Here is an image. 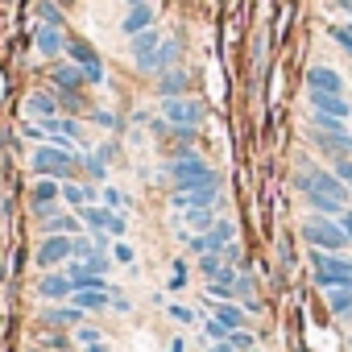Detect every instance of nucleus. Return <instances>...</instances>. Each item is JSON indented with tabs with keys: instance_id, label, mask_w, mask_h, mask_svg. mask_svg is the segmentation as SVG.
Returning a JSON list of instances; mask_svg holds the SVG:
<instances>
[{
	"instance_id": "nucleus-1",
	"label": "nucleus",
	"mask_w": 352,
	"mask_h": 352,
	"mask_svg": "<svg viewBox=\"0 0 352 352\" xmlns=\"http://www.w3.org/2000/svg\"><path fill=\"white\" fill-rule=\"evenodd\" d=\"M166 179H170V191H191V187L220 183V174L208 166V157H204V153L183 149V153H174V157L166 162Z\"/></svg>"
},
{
	"instance_id": "nucleus-2",
	"label": "nucleus",
	"mask_w": 352,
	"mask_h": 352,
	"mask_svg": "<svg viewBox=\"0 0 352 352\" xmlns=\"http://www.w3.org/2000/svg\"><path fill=\"white\" fill-rule=\"evenodd\" d=\"M79 157L83 153H67V149H54L50 141H42L34 153H30V170L38 174V179H79Z\"/></svg>"
},
{
	"instance_id": "nucleus-3",
	"label": "nucleus",
	"mask_w": 352,
	"mask_h": 352,
	"mask_svg": "<svg viewBox=\"0 0 352 352\" xmlns=\"http://www.w3.org/2000/svg\"><path fill=\"white\" fill-rule=\"evenodd\" d=\"M298 236H302L311 249H323V253H344V249L352 245L348 232L340 228V220H331V216H311V220H302Z\"/></svg>"
},
{
	"instance_id": "nucleus-4",
	"label": "nucleus",
	"mask_w": 352,
	"mask_h": 352,
	"mask_svg": "<svg viewBox=\"0 0 352 352\" xmlns=\"http://www.w3.org/2000/svg\"><path fill=\"white\" fill-rule=\"evenodd\" d=\"M67 58L83 71V83L87 87H104V58H100V50L91 46V42H83V38H67Z\"/></svg>"
},
{
	"instance_id": "nucleus-5",
	"label": "nucleus",
	"mask_w": 352,
	"mask_h": 352,
	"mask_svg": "<svg viewBox=\"0 0 352 352\" xmlns=\"http://www.w3.org/2000/svg\"><path fill=\"white\" fill-rule=\"evenodd\" d=\"M162 120H166L170 129H199V124H204V104L191 100V96L162 100Z\"/></svg>"
},
{
	"instance_id": "nucleus-6",
	"label": "nucleus",
	"mask_w": 352,
	"mask_h": 352,
	"mask_svg": "<svg viewBox=\"0 0 352 352\" xmlns=\"http://www.w3.org/2000/svg\"><path fill=\"white\" fill-rule=\"evenodd\" d=\"M216 199H220V183L191 187V191H170V208L174 212H204V208H216Z\"/></svg>"
},
{
	"instance_id": "nucleus-7",
	"label": "nucleus",
	"mask_w": 352,
	"mask_h": 352,
	"mask_svg": "<svg viewBox=\"0 0 352 352\" xmlns=\"http://www.w3.org/2000/svg\"><path fill=\"white\" fill-rule=\"evenodd\" d=\"M157 46H162L157 25H153V30H141V34L129 38V54H133V63H137L141 75H153V54H157Z\"/></svg>"
},
{
	"instance_id": "nucleus-8",
	"label": "nucleus",
	"mask_w": 352,
	"mask_h": 352,
	"mask_svg": "<svg viewBox=\"0 0 352 352\" xmlns=\"http://www.w3.org/2000/svg\"><path fill=\"white\" fill-rule=\"evenodd\" d=\"M34 261H38L42 270H63V265L71 261V236H58V232H54V236H42Z\"/></svg>"
},
{
	"instance_id": "nucleus-9",
	"label": "nucleus",
	"mask_w": 352,
	"mask_h": 352,
	"mask_svg": "<svg viewBox=\"0 0 352 352\" xmlns=\"http://www.w3.org/2000/svg\"><path fill=\"white\" fill-rule=\"evenodd\" d=\"M30 208H34L38 216L58 212V208H63V183H58V179H38V183L30 187Z\"/></svg>"
},
{
	"instance_id": "nucleus-10",
	"label": "nucleus",
	"mask_w": 352,
	"mask_h": 352,
	"mask_svg": "<svg viewBox=\"0 0 352 352\" xmlns=\"http://www.w3.org/2000/svg\"><path fill=\"white\" fill-rule=\"evenodd\" d=\"M42 323L54 331H75L79 323H87V315L71 302H50V307H42Z\"/></svg>"
},
{
	"instance_id": "nucleus-11",
	"label": "nucleus",
	"mask_w": 352,
	"mask_h": 352,
	"mask_svg": "<svg viewBox=\"0 0 352 352\" xmlns=\"http://www.w3.org/2000/svg\"><path fill=\"white\" fill-rule=\"evenodd\" d=\"M34 46H38L42 58L58 63V58L67 54V34H63V25H38V30H34Z\"/></svg>"
},
{
	"instance_id": "nucleus-12",
	"label": "nucleus",
	"mask_w": 352,
	"mask_h": 352,
	"mask_svg": "<svg viewBox=\"0 0 352 352\" xmlns=\"http://www.w3.org/2000/svg\"><path fill=\"white\" fill-rule=\"evenodd\" d=\"M38 220H42V232H46V236H54V232H58V236H79V232H87V228H83V220H79V212L71 216V212H63V208H58V212L38 216Z\"/></svg>"
},
{
	"instance_id": "nucleus-13",
	"label": "nucleus",
	"mask_w": 352,
	"mask_h": 352,
	"mask_svg": "<svg viewBox=\"0 0 352 352\" xmlns=\"http://www.w3.org/2000/svg\"><path fill=\"white\" fill-rule=\"evenodd\" d=\"M157 100H174V96H187L191 91V75H187V67H170V71H162L157 75Z\"/></svg>"
},
{
	"instance_id": "nucleus-14",
	"label": "nucleus",
	"mask_w": 352,
	"mask_h": 352,
	"mask_svg": "<svg viewBox=\"0 0 352 352\" xmlns=\"http://www.w3.org/2000/svg\"><path fill=\"white\" fill-rule=\"evenodd\" d=\"M83 71L71 63V58H58L54 71H50V91H83Z\"/></svg>"
},
{
	"instance_id": "nucleus-15",
	"label": "nucleus",
	"mask_w": 352,
	"mask_h": 352,
	"mask_svg": "<svg viewBox=\"0 0 352 352\" xmlns=\"http://www.w3.org/2000/svg\"><path fill=\"white\" fill-rule=\"evenodd\" d=\"M38 294H42L46 302H67V298H71V278H67V270H46V274L38 278Z\"/></svg>"
},
{
	"instance_id": "nucleus-16",
	"label": "nucleus",
	"mask_w": 352,
	"mask_h": 352,
	"mask_svg": "<svg viewBox=\"0 0 352 352\" xmlns=\"http://www.w3.org/2000/svg\"><path fill=\"white\" fill-rule=\"evenodd\" d=\"M307 104L311 112H327V116H340V120H352V104L336 91H307Z\"/></svg>"
},
{
	"instance_id": "nucleus-17",
	"label": "nucleus",
	"mask_w": 352,
	"mask_h": 352,
	"mask_svg": "<svg viewBox=\"0 0 352 352\" xmlns=\"http://www.w3.org/2000/svg\"><path fill=\"white\" fill-rule=\"evenodd\" d=\"M63 270H67V278H71V290H112L108 278H104V274H91L83 261H67Z\"/></svg>"
},
{
	"instance_id": "nucleus-18",
	"label": "nucleus",
	"mask_w": 352,
	"mask_h": 352,
	"mask_svg": "<svg viewBox=\"0 0 352 352\" xmlns=\"http://www.w3.org/2000/svg\"><path fill=\"white\" fill-rule=\"evenodd\" d=\"M71 307H79L83 315H100V311H108L112 307V290H71V298H67Z\"/></svg>"
},
{
	"instance_id": "nucleus-19",
	"label": "nucleus",
	"mask_w": 352,
	"mask_h": 352,
	"mask_svg": "<svg viewBox=\"0 0 352 352\" xmlns=\"http://www.w3.org/2000/svg\"><path fill=\"white\" fill-rule=\"evenodd\" d=\"M307 91H336V96H344V75L331 71V67H311L307 71Z\"/></svg>"
},
{
	"instance_id": "nucleus-20",
	"label": "nucleus",
	"mask_w": 352,
	"mask_h": 352,
	"mask_svg": "<svg viewBox=\"0 0 352 352\" xmlns=\"http://www.w3.org/2000/svg\"><path fill=\"white\" fill-rule=\"evenodd\" d=\"M25 112H30L34 120H54V116H63V104H58L54 91H34V96L25 100Z\"/></svg>"
},
{
	"instance_id": "nucleus-21",
	"label": "nucleus",
	"mask_w": 352,
	"mask_h": 352,
	"mask_svg": "<svg viewBox=\"0 0 352 352\" xmlns=\"http://www.w3.org/2000/svg\"><path fill=\"white\" fill-rule=\"evenodd\" d=\"M153 21H157L153 5H133V9L124 13V21H120V34L133 38V34H141V30H153Z\"/></svg>"
},
{
	"instance_id": "nucleus-22",
	"label": "nucleus",
	"mask_w": 352,
	"mask_h": 352,
	"mask_svg": "<svg viewBox=\"0 0 352 352\" xmlns=\"http://www.w3.org/2000/svg\"><path fill=\"white\" fill-rule=\"evenodd\" d=\"M311 270H315V274H352V257H344V253H323V249H311Z\"/></svg>"
},
{
	"instance_id": "nucleus-23",
	"label": "nucleus",
	"mask_w": 352,
	"mask_h": 352,
	"mask_svg": "<svg viewBox=\"0 0 352 352\" xmlns=\"http://www.w3.org/2000/svg\"><path fill=\"white\" fill-rule=\"evenodd\" d=\"M212 319L232 336V331L245 327V307H241V302H212Z\"/></svg>"
},
{
	"instance_id": "nucleus-24",
	"label": "nucleus",
	"mask_w": 352,
	"mask_h": 352,
	"mask_svg": "<svg viewBox=\"0 0 352 352\" xmlns=\"http://www.w3.org/2000/svg\"><path fill=\"white\" fill-rule=\"evenodd\" d=\"M79 170H83V174H79L83 183H96V187L108 183V162L100 157V149H87V153L79 157Z\"/></svg>"
},
{
	"instance_id": "nucleus-25",
	"label": "nucleus",
	"mask_w": 352,
	"mask_h": 352,
	"mask_svg": "<svg viewBox=\"0 0 352 352\" xmlns=\"http://www.w3.org/2000/svg\"><path fill=\"white\" fill-rule=\"evenodd\" d=\"M179 58H183V42H179V38H162V46H157V54H153V75L179 67Z\"/></svg>"
},
{
	"instance_id": "nucleus-26",
	"label": "nucleus",
	"mask_w": 352,
	"mask_h": 352,
	"mask_svg": "<svg viewBox=\"0 0 352 352\" xmlns=\"http://www.w3.org/2000/svg\"><path fill=\"white\" fill-rule=\"evenodd\" d=\"M323 294H327V311L331 315H340V319L352 315V282L348 286H336V290H323Z\"/></svg>"
},
{
	"instance_id": "nucleus-27",
	"label": "nucleus",
	"mask_w": 352,
	"mask_h": 352,
	"mask_svg": "<svg viewBox=\"0 0 352 352\" xmlns=\"http://www.w3.org/2000/svg\"><path fill=\"white\" fill-rule=\"evenodd\" d=\"M311 129H315V133H336V137L352 133V129H348V120H340V116H327V112H311Z\"/></svg>"
},
{
	"instance_id": "nucleus-28",
	"label": "nucleus",
	"mask_w": 352,
	"mask_h": 352,
	"mask_svg": "<svg viewBox=\"0 0 352 352\" xmlns=\"http://www.w3.org/2000/svg\"><path fill=\"white\" fill-rule=\"evenodd\" d=\"M307 204H311L315 216H331V220H340V212L348 208V204H336V199H327V195H319V191H307Z\"/></svg>"
},
{
	"instance_id": "nucleus-29",
	"label": "nucleus",
	"mask_w": 352,
	"mask_h": 352,
	"mask_svg": "<svg viewBox=\"0 0 352 352\" xmlns=\"http://www.w3.org/2000/svg\"><path fill=\"white\" fill-rule=\"evenodd\" d=\"M187 216V232H212L216 228V208H204V212H183Z\"/></svg>"
},
{
	"instance_id": "nucleus-30",
	"label": "nucleus",
	"mask_w": 352,
	"mask_h": 352,
	"mask_svg": "<svg viewBox=\"0 0 352 352\" xmlns=\"http://www.w3.org/2000/svg\"><path fill=\"white\" fill-rule=\"evenodd\" d=\"M71 336H75V344H79V348H91V344H104V340H108V336H104L100 327H91V323H79Z\"/></svg>"
},
{
	"instance_id": "nucleus-31",
	"label": "nucleus",
	"mask_w": 352,
	"mask_h": 352,
	"mask_svg": "<svg viewBox=\"0 0 352 352\" xmlns=\"http://www.w3.org/2000/svg\"><path fill=\"white\" fill-rule=\"evenodd\" d=\"M100 204H104V208H112V212H124V208H129V195L104 183V187H100Z\"/></svg>"
},
{
	"instance_id": "nucleus-32",
	"label": "nucleus",
	"mask_w": 352,
	"mask_h": 352,
	"mask_svg": "<svg viewBox=\"0 0 352 352\" xmlns=\"http://www.w3.org/2000/svg\"><path fill=\"white\" fill-rule=\"evenodd\" d=\"M228 348H232V352H257V336H253L249 327H241V331L228 336Z\"/></svg>"
},
{
	"instance_id": "nucleus-33",
	"label": "nucleus",
	"mask_w": 352,
	"mask_h": 352,
	"mask_svg": "<svg viewBox=\"0 0 352 352\" xmlns=\"http://www.w3.org/2000/svg\"><path fill=\"white\" fill-rule=\"evenodd\" d=\"M166 315H170L174 323H183V327H195V319H199V315H195V307H187V302H170V307H166Z\"/></svg>"
},
{
	"instance_id": "nucleus-34",
	"label": "nucleus",
	"mask_w": 352,
	"mask_h": 352,
	"mask_svg": "<svg viewBox=\"0 0 352 352\" xmlns=\"http://www.w3.org/2000/svg\"><path fill=\"white\" fill-rule=\"evenodd\" d=\"M38 17H42V25H67V17L54 0H38Z\"/></svg>"
},
{
	"instance_id": "nucleus-35",
	"label": "nucleus",
	"mask_w": 352,
	"mask_h": 352,
	"mask_svg": "<svg viewBox=\"0 0 352 352\" xmlns=\"http://www.w3.org/2000/svg\"><path fill=\"white\" fill-rule=\"evenodd\" d=\"M187 282H191V270H187V261L179 257V261L170 265V282H166V286H170V290H187Z\"/></svg>"
},
{
	"instance_id": "nucleus-36",
	"label": "nucleus",
	"mask_w": 352,
	"mask_h": 352,
	"mask_svg": "<svg viewBox=\"0 0 352 352\" xmlns=\"http://www.w3.org/2000/svg\"><path fill=\"white\" fill-rule=\"evenodd\" d=\"M108 253H112V261H120V265H129V270L137 265V249H133L129 241H112V249H108Z\"/></svg>"
},
{
	"instance_id": "nucleus-37",
	"label": "nucleus",
	"mask_w": 352,
	"mask_h": 352,
	"mask_svg": "<svg viewBox=\"0 0 352 352\" xmlns=\"http://www.w3.org/2000/svg\"><path fill=\"white\" fill-rule=\"evenodd\" d=\"M331 174L344 187H352V157H331Z\"/></svg>"
},
{
	"instance_id": "nucleus-38",
	"label": "nucleus",
	"mask_w": 352,
	"mask_h": 352,
	"mask_svg": "<svg viewBox=\"0 0 352 352\" xmlns=\"http://www.w3.org/2000/svg\"><path fill=\"white\" fill-rule=\"evenodd\" d=\"M83 265H87V270H91V274H104V278H108V274H112V257H104V253H91V257H87V261H83Z\"/></svg>"
},
{
	"instance_id": "nucleus-39",
	"label": "nucleus",
	"mask_w": 352,
	"mask_h": 352,
	"mask_svg": "<svg viewBox=\"0 0 352 352\" xmlns=\"http://www.w3.org/2000/svg\"><path fill=\"white\" fill-rule=\"evenodd\" d=\"M108 311H116V315H133V298L120 294V290H112V307H108Z\"/></svg>"
},
{
	"instance_id": "nucleus-40",
	"label": "nucleus",
	"mask_w": 352,
	"mask_h": 352,
	"mask_svg": "<svg viewBox=\"0 0 352 352\" xmlns=\"http://www.w3.org/2000/svg\"><path fill=\"white\" fill-rule=\"evenodd\" d=\"M21 137L42 145V141H46V129H42V120H38V124H30V120H25V124H21Z\"/></svg>"
},
{
	"instance_id": "nucleus-41",
	"label": "nucleus",
	"mask_w": 352,
	"mask_h": 352,
	"mask_svg": "<svg viewBox=\"0 0 352 352\" xmlns=\"http://www.w3.org/2000/svg\"><path fill=\"white\" fill-rule=\"evenodd\" d=\"M91 120H96L100 129H116V124H120V120H116L112 112H104V108H96V112H91Z\"/></svg>"
},
{
	"instance_id": "nucleus-42",
	"label": "nucleus",
	"mask_w": 352,
	"mask_h": 352,
	"mask_svg": "<svg viewBox=\"0 0 352 352\" xmlns=\"http://www.w3.org/2000/svg\"><path fill=\"white\" fill-rule=\"evenodd\" d=\"M204 331H208V340H228V331H224L216 319H208V323H204Z\"/></svg>"
},
{
	"instance_id": "nucleus-43",
	"label": "nucleus",
	"mask_w": 352,
	"mask_h": 352,
	"mask_svg": "<svg viewBox=\"0 0 352 352\" xmlns=\"http://www.w3.org/2000/svg\"><path fill=\"white\" fill-rule=\"evenodd\" d=\"M336 157H352V133L340 137V153H336Z\"/></svg>"
},
{
	"instance_id": "nucleus-44",
	"label": "nucleus",
	"mask_w": 352,
	"mask_h": 352,
	"mask_svg": "<svg viewBox=\"0 0 352 352\" xmlns=\"http://www.w3.org/2000/svg\"><path fill=\"white\" fill-rule=\"evenodd\" d=\"M331 38H336V46H340V50H344V58H348V63H352V38H340V34H331Z\"/></svg>"
},
{
	"instance_id": "nucleus-45",
	"label": "nucleus",
	"mask_w": 352,
	"mask_h": 352,
	"mask_svg": "<svg viewBox=\"0 0 352 352\" xmlns=\"http://www.w3.org/2000/svg\"><path fill=\"white\" fill-rule=\"evenodd\" d=\"M340 228H344V232H348V241H352V208H344V212H340Z\"/></svg>"
},
{
	"instance_id": "nucleus-46",
	"label": "nucleus",
	"mask_w": 352,
	"mask_h": 352,
	"mask_svg": "<svg viewBox=\"0 0 352 352\" xmlns=\"http://www.w3.org/2000/svg\"><path fill=\"white\" fill-rule=\"evenodd\" d=\"M166 352H187V340H183V336H174V340H170V348H166Z\"/></svg>"
},
{
	"instance_id": "nucleus-47",
	"label": "nucleus",
	"mask_w": 352,
	"mask_h": 352,
	"mask_svg": "<svg viewBox=\"0 0 352 352\" xmlns=\"http://www.w3.org/2000/svg\"><path fill=\"white\" fill-rule=\"evenodd\" d=\"M331 34H340V38H352V21H344V25H331Z\"/></svg>"
},
{
	"instance_id": "nucleus-48",
	"label": "nucleus",
	"mask_w": 352,
	"mask_h": 352,
	"mask_svg": "<svg viewBox=\"0 0 352 352\" xmlns=\"http://www.w3.org/2000/svg\"><path fill=\"white\" fill-rule=\"evenodd\" d=\"M336 9H344V13L352 17V0H336Z\"/></svg>"
},
{
	"instance_id": "nucleus-49",
	"label": "nucleus",
	"mask_w": 352,
	"mask_h": 352,
	"mask_svg": "<svg viewBox=\"0 0 352 352\" xmlns=\"http://www.w3.org/2000/svg\"><path fill=\"white\" fill-rule=\"evenodd\" d=\"M124 5H129V9H133V5H153V0H124Z\"/></svg>"
},
{
	"instance_id": "nucleus-50",
	"label": "nucleus",
	"mask_w": 352,
	"mask_h": 352,
	"mask_svg": "<svg viewBox=\"0 0 352 352\" xmlns=\"http://www.w3.org/2000/svg\"><path fill=\"white\" fill-rule=\"evenodd\" d=\"M348 195H352V187H348Z\"/></svg>"
},
{
	"instance_id": "nucleus-51",
	"label": "nucleus",
	"mask_w": 352,
	"mask_h": 352,
	"mask_svg": "<svg viewBox=\"0 0 352 352\" xmlns=\"http://www.w3.org/2000/svg\"><path fill=\"white\" fill-rule=\"evenodd\" d=\"M344 319H352V315H344Z\"/></svg>"
},
{
	"instance_id": "nucleus-52",
	"label": "nucleus",
	"mask_w": 352,
	"mask_h": 352,
	"mask_svg": "<svg viewBox=\"0 0 352 352\" xmlns=\"http://www.w3.org/2000/svg\"><path fill=\"white\" fill-rule=\"evenodd\" d=\"M71 352H75V348H71Z\"/></svg>"
},
{
	"instance_id": "nucleus-53",
	"label": "nucleus",
	"mask_w": 352,
	"mask_h": 352,
	"mask_svg": "<svg viewBox=\"0 0 352 352\" xmlns=\"http://www.w3.org/2000/svg\"><path fill=\"white\" fill-rule=\"evenodd\" d=\"M348 344H352V340H348Z\"/></svg>"
}]
</instances>
